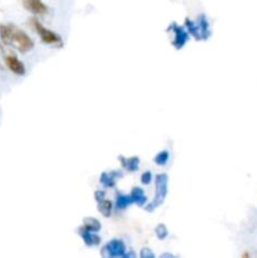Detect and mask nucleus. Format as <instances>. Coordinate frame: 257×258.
<instances>
[{"label": "nucleus", "instance_id": "obj_1", "mask_svg": "<svg viewBox=\"0 0 257 258\" xmlns=\"http://www.w3.org/2000/svg\"><path fill=\"white\" fill-rule=\"evenodd\" d=\"M155 180V196L150 203L146 204L145 209L148 212H154L155 209L159 208L160 206H163L166 202V196L169 192V178L166 174H158L154 178Z\"/></svg>", "mask_w": 257, "mask_h": 258}, {"label": "nucleus", "instance_id": "obj_2", "mask_svg": "<svg viewBox=\"0 0 257 258\" xmlns=\"http://www.w3.org/2000/svg\"><path fill=\"white\" fill-rule=\"evenodd\" d=\"M30 24H32V28L34 29L36 33L38 34V36H40V40H42L44 44L54 46V47L57 48L63 47V40L62 38H60V34L54 33V32H52L50 29L46 28V26L42 24V22L38 19V16L32 18Z\"/></svg>", "mask_w": 257, "mask_h": 258}, {"label": "nucleus", "instance_id": "obj_3", "mask_svg": "<svg viewBox=\"0 0 257 258\" xmlns=\"http://www.w3.org/2000/svg\"><path fill=\"white\" fill-rule=\"evenodd\" d=\"M34 40H32V36H29L28 34L24 30H22V29L14 26L10 47H14L18 52L26 54V53H29L30 50H34Z\"/></svg>", "mask_w": 257, "mask_h": 258}, {"label": "nucleus", "instance_id": "obj_4", "mask_svg": "<svg viewBox=\"0 0 257 258\" xmlns=\"http://www.w3.org/2000/svg\"><path fill=\"white\" fill-rule=\"evenodd\" d=\"M169 33H172L173 36V40H172V44L176 50H183L186 46V43L189 42V33L186 32V29L184 26H179L176 23H172L168 28Z\"/></svg>", "mask_w": 257, "mask_h": 258}, {"label": "nucleus", "instance_id": "obj_5", "mask_svg": "<svg viewBox=\"0 0 257 258\" xmlns=\"http://www.w3.org/2000/svg\"><path fill=\"white\" fill-rule=\"evenodd\" d=\"M126 244L122 240H112L104 246L101 254L106 258H121L125 257Z\"/></svg>", "mask_w": 257, "mask_h": 258}, {"label": "nucleus", "instance_id": "obj_6", "mask_svg": "<svg viewBox=\"0 0 257 258\" xmlns=\"http://www.w3.org/2000/svg\"><path fill=\"white\" fill-rule=\"evenodd\" d=\"M24 8L36 16H44L48 14V6L43 0H24Z\"/></svg>", "mask_w": 257, "mask_h": 258}, {"label": "nucleus", "instance_id": "obj_7", "mask_svg": "<svg viewBox=\"0 0 257 258\" xmlns=\"http://www.w3.org/2000/svg\"><path fill=\"white\" fill-rule=\"evenodd\" d=\"M122 178V172L118 170H111V172H104L100 175V184L106 189L115 188L118 180Z\"/></svg>", "mask_w": 257, "mask_h": 258}, {"label": "nucleus", "instance_id": "obj_8", "mask_svg": "<svg viewBox=\"0 0 257 258\" xmlns=\"http://www.w3.org/2000/svg\"><path fill=\"white\" fill-rule=\"evenodd\" d=\"M6 67H8V70H12V72H13L14 74H16V76L22 77L26 73V64H24V63L22 62V60H19L16 56H14V54L6 56Z\"/></svg>", "mask_w": 257, "mask_h": 258}, {"label": "nucleus", "instance_id": "obj_9", "mask_svg": "<svg viewBox=\"0 0 257 258\" xmlns=\"http://www.w3.org/2000/svg\"><path fill=\"white\" fill-rule=\"evenodd\" d=\"M78 234L81 236L82 240H84V244L87 246V247H98V246L101 244V237L98 234V233H92V232H88L87 230H84V227H80L78 228Z\"/></svg>", "mask_w": 257, "mask_h": 258}, {"label": "nucleus", "instance_id": "obj_10", "mask_svg": "<svg viewBox=\"0 0 257 258\" xmlns=\"http://www.w3.org/2000/svg\"><path fill=\"white\" fill-rule=\"evenodd\" d=\"M118 162H120L121 166L128 172H138L140 168V158L138 156H132V158L118 156Z\"/></svg>", "mask_w": 257, "mask_h": 258}, {"label": "nucleus", "instance_id": "obj_11", "mask_svg": "<svg viewBox=\"0 0 257 258\" xmlns=\"http://www.w3.org/2000/svg\"><path fill=\"white\" fill-rule=\"evenodd\" d=\"M197 24H198V28H200V38L202 40H208L212 36V32H210V20H208L207 16L204 14H200L197 19Z\"/></svg>", "mask_w": 257, "mask_h": 258}, {"label": "nucleus", "instance_id": "obj_12", "mask_svg": "<svg viewBox=\"0 0 257 258\" xmlns=\"http://www.w3.org/2000/svg\"><path fill=\"white\" fill-rule=\"evenodd\" d=\"M130 196H132L134 204H136V206H146V204L149 203L144 189L139 188V186H135V188H132V190L130 192Z\"/></svg>", "mask_w": 257, "mask_h": 258}, {"label": "nucleus", "instance_id": "obj_13", "mask_svg": "<svg viewBox=\"0 0 257 258\" xmlns=\"http://www.w3.org/2000/svg\"><path fill=\"white\" fill-rule=\"evenodd\" d=\"M132 204H134V202H132L130 194H122V193L116 194L115 208L118 209V210H125V209H128V206H132Z\"/></svg>", "mask_w": 257, "mask_h": 258}, {"label": "nucleus", "instance_id": "obj_14", "mask_svg": "<svg viewBox=\"0 0 257 258\" xmlns=\"http://www.w3.org/2000/svg\"><path fill=\"white\" fill-rule=\"evenodd\" d=\"M13 24H0V40L6 46L12 44V36L14 30Z\"/></svg>", "mask_w": 257, "mask_h": 258}, {"label": "nucleus", "instance_id": "obj_15", "mask_svg": "<svg viewBox=\"0 0 257 258\" xmlns=\"http://www.w3.org/2000/svg\"><path fill=\"white\" fill-rule=\"evenodd\" d=\"M82 227L84 230H87L88 232L92 233H98L101 230V222L98 219L94 218V216H88V218H84V223H82Z\"/></svg>", "mask_w": 257, "mask_h": 258}, {"label": "nucleus", "instance_id": "obj_16", "mask_svg": "<svg viewBox=\"0 0 257 258\" xmlns=\"http://www.w3.org/2000/svg\"><path fill=\"white\" fill-rule=\"evenodd\" d=\"M114 208H115V206H114L112 202L108 200V199H104V200L98 203V212H100L101 216H105V218H110V216H112Z\"/></svg>", "mask_w": 257, "mask_h": 258}, {"label": "nucleus", "instance_id": "obj_17", "mask_svg": "<svg viewBox=\"0 0 257 258\" xmlns=\"http://www.w3.org/2000/svg\"><path fill=\"white\" fill-rule=\"evenodd\" d=\"M184 28L186 29V32L189 33V36H193L194 40H202V38H200V28H198L197 22L190 20V19L186 18V23H184Z\"/></svg>", "mask_w": 257, "mask_h": 258}, {"label": "nucleus", "instance_id": "obj_18", "mask_svg": "<svg viewBox=\"0 0 257 258\" xmlns=\"http://www.w3.org/2000/svg\"><path fill=\"white\" fill-rule=\"evenodd\" d=\"M170 160V152L168 150H163V152H160L159 154L155 155L154 158V162L159 166H166V164L169 162Z\"/></svg>", "mask_w": 257, "mask_h": 258}, {"label": "nucleus", "instance_id": "obj_19", "mask_svg": "<svg viewBox=\"0 0 257 258\" xmlns=\"http://www.w3.org/2000/svg\"><path fill=\"white\" fill-rule=\"evenodd\" d=\"M155 234L159 238L160 240H164L168 238L169 236V230L166 228V224H159L156 228H155Z\"/></svg>", "mask_w": 257, "mask_h": 258}, {"label": "nucleus", "instance_id": "obj_20", "mask_svg": "<svg viewBox=\"0 0 257 258\" xmlns=\"http://www.w3.org/2000/svg\"><path fill=\"white\" fill-rule=\"evenodd\" d=\"M140 180H142V186H150L152 182V180H154V176H152V172H145L142 174V178H140Z\"/></svg>", "mask_w": 257, "mask_h": 258}, {"label": "nucleus", "instance_id": "obj_21", "mask_svg": "<svg viewBox=\"0 0 257 258\" xmlns=\"http://www.w3.org/2000/svg\"><path fill=\"white\" fill-rule=\"evenodd\" d=\"M104 199H106V192L105 190H101V189H98V190L94 192V200L98 203V202L104 200Z\"/></svg>", "mask_w": 257, "mask_h": 258}, {"label": "nucleus", "instance_id": "obj_22", "mask_svg": "<svg viewBox=\"0 0 257 258\" xmlns=\"http://www.w3.org/2000/svg\"><path fill=\"white\" fill-rule=\"evenodd\" d=\"M140 257L142 258H154L155 254L152 253V250H149V248H142V252H140Z\"/></svg>", "mask_w": 257, "mask_h": 258}, {"label": "nucleus", "instance_id": "obj_23", "mask_svg": "<svg viewBox=\"0 0 257 258\" xmlns=\"http://www.w3.org/2000/svg\"><path fill=\"white\" fill-rule=\"evenodd\" d=\"M0 52H3V48H2V44H0Z\"/></svg>", "mask_w": 257, "mask_h": 258}, {"label": "nucleus", "instance_id": "obj_24", "mask_svg": "<svg viewBox=\"0 0 257 258\" xmlns=\"http://www.w3.org/2000/svg\"><path fill=\"white\" fill-rule=\"evenodd\" d=\"M0 70H3V67H2V64H0Z\"/></svg>", "mask_w": 257, "mask_h": 258}]
</instances>
